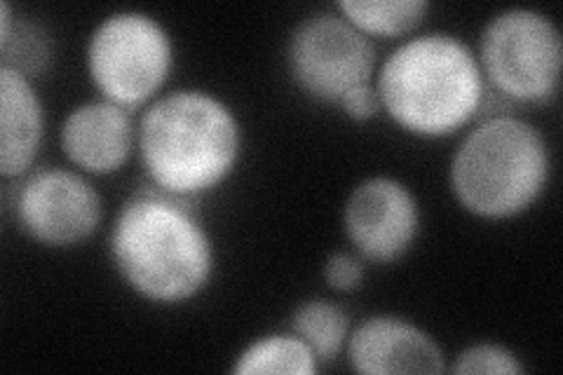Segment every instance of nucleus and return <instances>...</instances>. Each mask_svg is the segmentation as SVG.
I'll list each match as a JSON object with an SVG mask.
<instances>
[{
  "mask_svg": "<svg viewBox=\"0 0 563 375\" xmlns=\"http://www.w3.org/2000/svg\"><path fill=\"white\" fill-rule=\"evenodd\" d=\"M115 273L155 306H181L200 296L217 267L209 232L190 202L148 188L122 205L109 238Z\"/></svg>",
  "mask_w": 563,
  "mask_h": 375,
  "instance_id": "1",
  "label": "nucleus"
},
{
  "mask_svg": "<svg viewBox=\"0 0 563 375\" xmlns=\"http://www.w3.org/2000/svg\"><path fill=\"white\" fill-rule=\"evenodd\" d=\"M136 151L155 190L192 202L235 172L242 157V128L231 106L217 95L174 89L141 113Z\"/></svg>",
  "mask_w": 563,
  "mask_h": 375,
  "instance_id": "2",
  "label": "nucleus"
},
{
  "mask_svg": "<svg viewBox=\"0 0 563 375\" xmlns=\"http://www.w3.org/2000/svg\"><path fill=\"white\" fill-rule=\"evenodd\" d=\"M383 113L418 139H446L477 118L486 80L474 52L446 31L401 41L376 70Z\"/></svg>",
  "mask_w": 563,
  "mask_h": 375,
  "instance_id": "3",
  "label": "nucleus"
},
{
  "mask_svg": "<svg viewBox=\"0 0 563 375\" xmlns=\"http://www.w3.org/2000/svg\"><path fill=\"white\" fill-rule=\"evenodd\" d=\"M552 153L542 132L517 115H493L470 130L451 159L457 205L484 221L531 209L550 184Z\"/></svg>",
  "mask_w": 563,
  "mask_h": 375,
  "instance_id": "4",
  "label": "nucleus"
},
{
  "mask_svg": "<svg viewBox=\"0 0 563 375\" xmlns=\"http://www.w3.org/2000/svg\"><path fill=\"white\" fill-rule=\"evenodd\" d=\"M85 66L101 99L125 111L144 109L169 80L172 35L146 12H113L103 16L87 41Z\"/></svg>",
  "mask_w": 563,
  "mask_h": 375,
  "instance_id": "5",
  "label": "nucleus"
},
{
  "mask_svg": "<svg viewBox=\"0 0 563 375\" xmlns=\"http://www.w3.org/2000/svg\"><path fill=\"white\" fill-rule=\"evenodd\" d=\"M477 59L496 95L515 103H548L561 85V31L538 10H503L484 26Z\"/></svg>",
  "mask_w": 563,
  "mask_h": 375,
  "instance_id": "6",
  "label": "nucleus"
},
{
  "mask_svg": "<svg viewBox=\"0 0 563 375\" xmlns=\"http://www.w3.org/2000/svg\"><path fill=\"white\" fill-rule=\"evenodd\" d=\"M289 76L310 99L339 106L347 89L374 82L378 57L372 38L339 12H314L296 24L287 43Z\"/></svg>",
  "mask_w": 563,
  "mask_h": 375,
  "instance_id": "7",
  "label": "nucleus"
},
{
  "mask_svg": "<svg viewBox=\"0 0 563 375\" xmlns=\"http://www.w3.org/2000/svg\"><path fill=\"white\" fill-rule=\"evenodd\" d=\"M14 219L33 242L66 249L95 235L103 202L80 172L45 167L22 178L14 192Z\"/></svg>",
  "mask_w": 563,
  "mask_h": 375,
  "instance_id": "8",
  "label": "nucleus"
},
{
  "mask_svg": "<svg viewBox=\"0 0 563 375\" xmlns=\"http://www.w3.org/2000/svg\"><path fill=\"white\" fill-rule=\"evenodd\" d=\"M352 252L372 263H395L409 254L420 232L413 190L393 176H368L352 188L343 207Z\"/></svg>",
  "mask_w": 563,
  "mask_h": 375,
  "instance_id": "9",
  "label": "nucleus"
},
{
  "mask_svg": "<svg viewBox=\"0 0 563 375\" xmlns=\"http://www.w3.org/2000/svg\"><path fill=\"white\" fill-rule=\"evenodd\" d=\"M345 356L352 371L366 375L444 373L446 356L434 338L395 315L366 317L350 331Z\"/></svg>",
  "mask_w": 563,
  "mask_h": 375,
  "instance_id": "10",
  "label": "nucleus"
},
{
  "mask_svg": "<svg viewBox=\"0 0 563 375\" xmlns=\"http://www.w3.org/2000/svg\"><path fill=\"white\" fill-rule=\"evenodd\" d=\"M59 146L70 167L87 176H111L130 163L136 128L130 111L99 99L70 109L62 122Z\"/></svg>",
  "mask_w": 563,
  "mask_h": 375,
  "instance_id": "11",
  "label": "nucleus"
},
{
  "mask_svg": "<svg viewBox=\"0 0 563 375\" xmlns=\"http://www.w3.org/2000/svg\"><path fill=\"white\" fill-rule=\"evenodd\" d=\"M45 136V109L29 76L0 66V174L24 178Z\"/></svg>",
  "mask_w": 563,
  "mask_h": 375,
  "instance_id": "12",
  "label": "nucleus"
},
{
  "mask_svg": "<svg viewBox=\"0 0 563 375\" xmlns=\"http://www.w3.org/2000/svg\"><path fill=\"white\" fill-rule=\"evenodd\" d=\"M291 331L312 350L317 364H331L345 352L350 335V317L327 298H312L298 306L291 315Z\"/></svg>",
  "mask_w": 563,
  "mask_h": 375,
  "instance_id": "13",
  "label": "nucleus"
},
{
  "mask_svg": "<svg viewBox=\"0 0 563 375\" xmlns=\"http://www.w3.org/2000/svg\"><path fill=\"white\" fill-rule=\"evenodd\" d=\"M336 10L366 38H404L422 24L430 5L426 0H341Z\"/></svg>",
  "mask_w": 563,
  "mask_h": 375,
  "instance_id": "14",
  "label": "nucleus"
},
{
  "mask_svg": "<svg viewBox=\"0 0 563 375\" xmlns=\"http://www.w3.org/2000/svg\"><path fill=\"white\" fill-rule=\"evenodd\" d=\"M317 360L312 350L298 338L289 333L263 335L252 345H246L233 364L235 375L254 373H275V375H312L317 371Z\"/></svg>",
  "mask_w": 563,
  "mask_h": 375,
  "instance_id": "15",
  "label": "nucleus"
},
{
  "mask_svg": "<svg viewBox=\"0 0 563 375\" xmlns=\"http://www.w3.org/2000/svg\"><path fill=\"white\" fill-rule=\"evenodd\" d=\"M451 371L457 375H519L523 373V364L505 345L477 343L457 352Z\"/></svg>",
  "mask_w": 563,
  "mask_h": 375,
  "instance_id": "16",
  "label": "nucleus"
},
{
  "mask_svg": "<svg viewBox=\"0 0 563 375\" xmlns=\"http://www.w3.org/2000/svg\"><path fill=\"white\" fill-rule=\"evenodd\" d=\"M366 275L364 258L355 252H336L324 263V282L331 291L350 294L362 287Z\"/></svg>",
  "mask_w": 563,
  "mask_h": 375,
  "instance_id": "17",
  "label": "nucleus"
},
{
  "mask_svg": "<svg viewBox=\"0 0 563 375\" xmlns=\"http://www.w3.org/2000/svg\"><path fill=\"white\" fill-rule=\"evenodd\" d=\"M339 109L355 122H368L374 120L376 115L383 113L380 109V99L376 92V85L374 82H364L347 89L343 95V99L339 101Z\"/></svg>",
  "mask_w": 563,
  "mask_h": 375,
  "instance_id": "18",
  "label": "nucleus"
}]
</instances>
